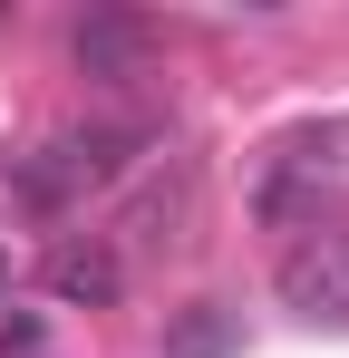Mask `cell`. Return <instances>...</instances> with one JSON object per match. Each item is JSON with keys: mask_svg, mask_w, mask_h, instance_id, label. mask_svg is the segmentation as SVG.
Listing matches in <instances>:
<instances>
[{"mask_svg": "<svg viewBox=\"0 0 349 358\" xmlns=\"http://www.w3.org/2000/svg\"><path fill=\"white\" fill-rule=\"evenodd\" d=\"M146 145H156L146 126H68V136H49L39 155L10 165V203H20V213H78L88 194H107V184L136 175Z\"/></svg>", "mask_w": 349, "mask_h": 358, "instance_id": "obj_1", "label": "cell"}, {"mask_svg": "<svg viewBox=\"0 0 349 358\" xmlns=\"http://www.w3.org/2000/svg\"><path fill=\"white\" fill-rule=\"evenodd\" d=\"M282 300L301 320L349 329V223H310V233L282 252Z\"/></svg>", "mask_w": 349, "mask_h": 358, "instance_id": "obj_2", "label": "cell"}, {"mask_svg": "<svg viewBox=\"0 0 349 358\" xmlns=\"http://www.w3.org/2000/svg\"><path fill=\"white\" fill-rule=\"evenodd\" d=\"M184 213H194V175L174 165V184H146V194H136V213H126V242H136V252H165V242H184V233H174ZM126 242H116V252H126Z\"/></svg>", "mask_w": 349, "mask_h": 358, "instance_id": "obj_5", "label": "cell"}, {"mask_svg": "<svg viewBox=\"0 0 349 358\" xmlns=\"http://www.w3.org/2000/svg\"><path fill=\"white\" fill-rule=\"evenodd\" d=\"M146 59H156V29L146 20H126V10L78 20V68L88 78H146Z\"/></svg>", "mask_w": 349, "mask_h": 358, "instance_id": "obj_4", "label": "cell"}, {"mask_svg": "<svg viewBox=\"0 0 349 358\" xmlns=\"http://www.w3.org/2000/svg\"><path fill=\"white\" fill-rule=\"evenodd\" d=\"M224 349H233V320H224V310H214V300H204V310L184 320V339H174L165 358H224Z\"/></svg>", "mask_w": 349, "mask_h": 358, "instance_id": "obj_6", "label": "cell"}, {"mask_svg": "<svg viewBox=\"0 0 349 358\" xmlns=\"http://www.w3.org/2000/svg\"><path fill=\"white\" fill-rule=\"evenodd\" d=\"M49 291L78 300V310H107V300L126 291V252H116L107 233H68V242L49 252Z\"/></svg>", "mask_w": 349, "mask_h": 358, "instance_id": "obj_3", "label": "cell"}]
</instances>
